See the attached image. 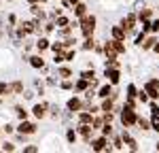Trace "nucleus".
<instances>
[{
	"instance_id": "1",
	"label": "nucleus",
	"mask_w": 159,
	"mask_h": 153,
	"mask_svg": "<svg viewBox=\"0 0 159 153\" xmlns=\"http://www.w3.org/2000/svg\"><path fill=\"white\" fill-rule=\"evenodd\" d=\"M81 30H83V36H91L93 30H96V17L93 15L81 17Z\"/></svg>"
},
{
	"instance_id": "2",
	"label": "nucleus",
	"mask_w": 159,
	"mask_h": 153,
	"mask_svg": "<svg viewBox=\"0 0 159 153\" xmlns=\"http://www.w3.org/2000/svg\"><path fill=\"white\" fill-rule=\"evenodd\" d=\"M121 121H123V126H125V128H127V126H134L136 121H138V117H136L134 109L123 106V109H121Z\"/></svg>"
},
{
	"instance_id": "3",
	"label": "nucleus",
	"mask_w": 159,
	"mask_h": 153,
	"mask_svg": "<svg viewBox=\"0 0 159 153\" xmlns=\"http://www.w3.org/2000/svg\"><path fill=\"white\" fill-rule=\"evenodd\" d=\"M91 149H93V151H110V147H108V140H106V136L102 134L100 138L91 140Z\"/></svg>"
},
{
	"instance_id": "4",
	"label": "nucleus",
	"mask_w": 159,
	"mask_h": 153,
	"mask_svg": "<svg viewBox=\"0 0 159 153\" xmlns=\"http://www.w3.org/2000/svg\"><path fill=\"white\" fill-rule=\"evenodd\" d=\"M134 24H136V15H134V13L125 15V17L121 19V28L127 32V34H132V32H134Z\"/></svg>"
},
{
	"instance_id": "5",
	"label": "nucleus",
	"mask_w": 159,
	"mask_h": 153,
	"mask_svg": "<svg viewBox=\"0 0 159 153\" xmlns=\"http://www.w3.org/2000/svg\"><path fill=\"white\" fill-rule=\"evenodd\" d=\"M19 132H21V134H34V132H36V126H34V123H28V121H21V123H19Z\"/></svg>"
},
{
	"instance_id": "6",
	"label": "nucleus",
	"mask_w": 159,
	"mask_h": 153,
	"mask_svg": "<svg viewBox=\"0 0 159 153\" xmlns=\"http://www.w3.org/2000/svg\"><path fill=\"white\" fill-rule=\"evenodd\" d=\"M106 76H108V81L112 85H117V83H119V76H121L119 75V68H110V70L106 68Z\"/></svg>"
},
{
	"instance_id": "7",
	"label": "nucleus",
	"mask_w": 159,
	"mask_h": 153,
	"mask_svg": "<svg viewBox=\"0 0 159 153\" xmlns=\"http://www.w3.org/2000/svg\"><path fill=\"white\" fill-rule=\"evenodd\" d=\"M123 142H125V145H127V147H129V149H132V151H138V145H136V140L132 138V136H129V134H127V132H123Z\"/></svg>"
},
{
	"instance_id": "8",
	"label": "nucleus",
	"mask_w": 159,
	"mask_h": 153,
	"mask_svg": "<svg viewBox=\"0 0 159 153\" xmlns=\"http://www.w3.org/2000/svg\"><path fill=\"white\" fill-rule=\"evenodd\" d=\"M125 30H123L121 26H112V38H117V40H125Z\"/></svg>"
},
{
	"instance_id": "9",
	"label": "nucleus",
	"mask_w": 159,
	"mask_h": 153,
	"mask_svg": "<svg viewBox=\"0 0 159 153\" xmlns=\"http://www.w3.org/2000/svg\"><path fill=\"white\" fill-rule=\"evenodd\" d=\"M74 15H76V17H85L87 15V4L76 2V4H74Z\"/></svg>"
},
{
	"instance_id": "10",
	"label": "nucleus",
	"mask_w": 159,
	"mask_h": 153,
	"mask_svg": "<svg viewBox=\"0 0 159 153\" xmlns=\"http://www.w3.org/2000/svg\"><path fill=\"white\" fill-rule=\"evenodd\" d=\"M45 115H47V106H45V104H36V106H34V117L43 119Z\"/></svg>"
},
{
	"instance_id": "11",
	"label": "nucleus",
	"mask_w": 159,
	"mask_h": 153,
	"mask_svg": "<svg viewBox=\"0 0 159 153\" xmlns=\"http://www.w3.org/2000/svg\"><path fill=\"white\" fill-rule=\"evenodd\" d=\"M112 102H115V100H112L110 96H108V98H104V102H102V111H104V113H108V111L115 109V104H112Z\"/></svg>"
},
{
	"instance_id": "12",
	"label": "nucleus",
	"mask_w": 159,
	"mask_h": 153,
	"mask_svg": "<svg viewBox=\"0 0 159 153\" xmlns=\"http://www.w3.org/2000/svg\"><path fill=\"white\" fill-rule=\"evenodd\" d=\"M68 109H70V111H79V109H81V100H79V98H70V100H68Z\"/></svg>"
},
{
	"instance_id": "13",
	"label": "nucleus",
	"mask_w": 159,
	"mask_h": 153,
	"mask_svg": "<svg viewBox=\"0 0 159 153\" xmlns=\"http://www.w3.org/2000/svg\"><path fill=\"white\" fill-rule=\"evenodd\" d=\"M30 64H32L34 68H43V66H45L43 58H38V55H32V58H30Z\"/></svg>"
},
{
	"instance_id": "14",
	"label": "nucleus",
	"mask_w": 159,
	"mask_h": 153,
	"mask_svg": "<svg viewBox=\"0 0 159 153\" xmlns=\"http://www.w3.org/2000/svg\"><path fill=\"white\" fill-rule=\"evenodd\" d=\"M91 115H93V113H81V115H79V121H81V123H91V121H93Z\"/></svg>"
},
{
	"instance_id": "15",
	"label": "nucleus",
	"mask_w": 159,
	"mask_h": 153,
	"mask_svg": "<svg viewBox=\"0 0 159 153\" xmlns=\"http://www.w3.org/2000/svg\"><path fill=\"white\" fill-rule=\"evenodd\" d=\"M110 94H112V87H110V85H104V87L100 89V94H98V96H100V98H108Z\"/></svg>"
},
{
	"instance_id": "16",
	"label": "nucleus",
	"mask_w": 159,
	"mask_h": 153,
	"mask_svg": "<svg viewBox=\"0 0 159 153\" xmlns=\"http://www.w3.org/2000/svg\"><path fill=\"white\" fill-rule=\"evenodd\" d=\"M96 43H93V36H85V43H83V49H93Z\"/></svg>"
},
{
	"instance_id": "17",
	"label": "nucleus",
	"mask_w": 159,
	"mask_h": 153,
	"mask_svg": "<svg viewBox=\"0 0 159 153\" xmlns=\"http://www.w3.org/2000/svg\"><path fill=\"white\" fill-rule=\"evenodd\" d=\"M76 89H79V91H85V89H89V81H87V79H81V81L76 83Z\"/></svg>"
},
{
	"instance_id": "18",
	"label": "nucleus",
	"mask_w": 159,
	"mask_h": 153,
	"mask_svg": "<svg viewBox=\"0 0 159 153\" xmlns=\"http://www.w3.org/2000/svg\"><path fill=\"white\" fill-rule=\"evenodd\" d=\"M36 47H38V51H45L47 47H51V45H49V40H47V38H40V40L36 43Z\"/></svg>"
},
{
	"instance_id": "19",
	"label": "nucleus",
	"mask_w": 159,
	"mask_h": 153,
	"mask_svg": "<svg viewBox=\"0 0 159 153\" xmlns=\"http://www.w3.org/2000/svg\"><path fill=\"white\" fill-rule=\"evenodd\" d=\"M11 91H15V94H21L24 91V85H21V81H15L11 85Z\"/></svg>"
},
{
	"instance_id": "20",
	"label": "nucleus",
	"mask_w": 159,
	"mask_h": 153,
	"mask_svg": "<svg viewBox=\"0 0 159 153\" xmlns=\"http://www.w3.org/2000/svg\"><path fill=\"white\" fill-rule=\"evenodd\" d=\"M15 113H17V117H19L21 121L28 117V111H25V109H21V106H15Z\"/></svg>"
},
{
	"instance_id": "21",
	"label": "nucleus",
	"mask_w": 159,
	"mask_h": 153,
	"mask_svg": "<svg viewBox=\"0 0 159 153\" xmlns=\"http://www.w3.org/2000/svg\"><path fill=\"white\" fill-rule=\"evenodd\" d=\"M91 126H93V130H102V126H104V117L93 119V121H91Z\"/></svg>"
},
{
	"instance_id": "22",
	"label": "nucleus",
	"mask_w": 159,
	"mask_h": 153,
	"mask_svg": "<svg viewBox=\"0 0 159 153\" xmlns=\"http://www.w3.org/2000/svg\"><path fill=\"white\" fill-rule=\"evenodd\" d=\"M32 13H34V15H36V17H40V19H43V17H45V11H43V9H40V7H38V4H32Z\"/></svg>"
},
{
	"instance_id": "23",
	"label": "nucleus",
	"mask_w": 159,
	"mask_h": 153,
	"mask_svg": "<svg viewBox=\"0 0 159 153\" xmlns=\"http://www.w3.org/2000/svg\"><path fill=\"white\" fill-rule=\"evenodd\" d=\"M7 94H11V85L0 83V98H2V96H7Z\"/></svg>"
},
{
	"instance_id": "24",
	"label": "nucleus",
	"mask_w": 159,
	"mask_h": 153,
	"mask_svg": "<svg viewBox=\"0 0 159 153\" xmlns=\"http://www.w3.org/2000/svg\"><path fill=\"white\" fill-rule=\"evenodd\" d=\"M151 47H155V38H144V43H142V49H151Z\"/></svg>"
},
{
	"instance_id": "25",
	"label": "nucleus",
	"mask_w": 159,
	"mask_h": 153,
	"mask_svg": "<svg viewBox=\"0 0 159 153\" xmlns=\"http://www.w3.org/2000/svg\"><path fill=\"white\" fill-rule=\"evenodd\" d=\"M136 123H138V126H140V130H151V123H148L147 119H142V117H140V119H138V121H136Z\"/></svg>"
},
{
	"instance_id": "26",
	"label": "nucleus",
	"mask_w": 159,
	"mask_h": 153,
	"mask_svg": "<svg viewBox=\"0 0 159 153\" xmlns=\"http://www.w3.org/2000/svg\"><path fill=\"white\" fill-rule=\"evenodd\" d=\"M66 138H68V142H74V140H76V132H74V130H68V132H66Z\"/></svg>"
},
{
	"instance_id": "27",
	"label": "nucleus",
	"mask_w": 159,
	"mask_h": 153,
	"mask_svg": "<svg viewBox=\"0 0 159 153\" xmlns=\"http://www.w3.org/2000/svg\"><path fill=\"white\" fill-rule=\"evenodd\" d=\"M0 149H4V151H15V145H13V142H4V145H0Z\"/></svg>"
},
{
	"instance_id": "28",
	"label": "nucleus",
	"mask_w": 159,
	"mask_h": 153,
	"mask_svg": "<svg viewBox=\"0 0 159 153\" xmlns=\"http://www.w3.org/2000/svg\"><path fill=\"white\" fill-rule=\"evenodd\" d=\"M140 19H151V9H144V11H140Z\"/></svg>"
},
{
	"instance_id": "29",
	"label": "nucleus",
	"mask_w": 159,
	"mask_h": 153,
	"mask_svg": "<svg viewBox=\"0 0 159 153\" xmlns=\"http://www.w3.org/2000/svg\"><path fill=\"white\" fill-rule=\"evenodd\" d=\"M81 76H83V79H87V81H91V79H93L96 75H93V70H85V72H83Z\"/></svg>"
},
{
	"instance_id": "30",
	"label": "nucleus",
	"mask_w": 159,
	"mask_h": 153,
	"mask_svg": "<svg viewBox=\"0 0 159 153\" xmlns=\"http://www.w3.org/2000/svg\"><path fill=\"white\" fill-rule=\"evenodd\" d=\"M64 60H66V62H72L74 60V51H66V53H64Z\"/></svg>"
},
{
	"instance_id": "31",
	"label": "nucleus",
	"mask_w": 159,
	"mask_h": 153,
	"mask_svg": "<svg viewBox=\"0 0 159 153\" xmlns=\"http://www.w3.org/2000/svg\"><path fill=\"white\" fill-rule=\"evenodd\" d=\"M57 26H60V28H68V19H66V17H60V19H57Z\"/></svg>"
},
{
	"instance_id": "32",
	"label": "nucleus",
	"mask_w": 159,
	"mask_h": 153,
	"mask_svg": "<svg viewBox=\"0 0 159 153\" xmlns=\"http://www.w3.org/2000/svg\"><path fill=\"white\" fill-rule=\"evenodd\" d=\"M153 130L159 132V115H153Z\"/></svg>"
},
{
	"instance_id": "33",
	"label": "nucleus",
	"mask_w": 159,
	"mask_h": 153,
	"mask_svg": "<svg viewBox=\"0 0 159 153\" xmlns=\"http://www.w3.org/2000/svg\"><path fill=\"white\" fill-rule=\"evenodd\" d=\"M134 96H136V87L129 85V87H127V98H134Z\"/></svg>"
},
{
	"instance_id": "34",
	"label": "nucleus",
	"mask_w": 159,
	"mask_h": 153,
	"mask_svg": "<svg viewBox=\"0 0 159 153\" xmlns=\"http://www.w3.org/2000/svg\"><path fill=\"white\" fill-rule=\"evenodd\" d=\"M112 145H115V149H123V138H115Z\"/></svg>"
},
{
	"instance_id": "35",
	"label": "nucleus",
	"mask_w": 159,
	"mask_h": 153,
	"mask_svg": "<svg viewBox=\"0 0 159 153\" xmlns=\"http://www.w3.org/2000/svg\"><path fill=\"white\" fill-rule=\"evenodd\" d=\"M151 113H153V115H159V106L155 104V102H151Z\"/></svg>"
},
{
	"instance_id": "36",
	"label": "nucleus",
	"mask_w": 159,
	"mask_h": 153,
	"mask_svg": "<svg viewBox=\"0 0 159 153\" xmlns=\"http://www.w3.org/2000/svg\"><path fill=\"white\" fill-rule=\"evenodd\" d=\"M138 96H140V102H148V94L147 91H140Z\"/></svg>"
},
{
	"instance_id": "37",
	"label": "nucleus",
	"mask_w": 159,
	"mask_h": 153,
	"mask_svg": "<svg viewBox=\"0 0 159 153\" xmlns=\"http://www.w3.org/2000/svg\"><path fill=\"white\" fill-rule=\"evenodd\" d=\"M24 151H25V153H36V151H38V147H34V145H30V147H25Z\"/></svg>"
},
{
	"instance_id": "38",
	"label": "nucleus",
	"mask_w": 159,
	"mask_h": 153,
	"mask_svg": "<svg viewBox=\"0 0 159 153\" xmlns=\"http://www.w3.org/2000/svg\"><path fill=\"white\" fill-rule=\"evenodd\" d=\"M159 30V19L157 21H153V24H151V32H157Z\"/></svg>"
},
{
	"instance_id": "39",
	"label": "nucleus",
	"mask_w": 159,
	"mask_h": 153,
	"mask_svg": "<svg viewBox=\"0 0 159 153\" xmlns=\"http://www.w3.org/2000/svg\"><path fill=\"white\" fill-rule=\"evenodd\" d=\"M60 75L61 76H70V70H68V68H60Z\"/></svg>"
},
{
	"instance_id": "40",
	"label": "nucleus",
	"mask_w": 159,
	"mask_h": 153,
	"mask_svg": "<svg viewBox=\"0 0 159 153\" xmlns=\"http://www.w3.org/2000/svg\"><path fill=\"white\" fill-rule=\"evenodd\" d=\"M61 87H64V89H70V87H72V83H70V81H64V83H61Z\"/></svg>"
},
{
	"instance_id": "41",
	"label": "nucleus",
	"mask_w": 159,
	"mask_h": 153,
	"mask_svg": "<svg viewBox=\"0 0 159 153\" xmlns=\"http://www.w3.org/2000/svg\"><path fill=\"white\" fill-rule=\"evenodd\" d=\"M45 30H47V32H51V30H53V24H51V21H49V24H45Z\"/></svg>"
},
{
	"instance_id": "42",
	"label": "nucleus",
	"mask_w": 159,
	"mask_h": 153,
	"mask_svg": "<svg viewBox=\"0 0 159 153\" xmlns=\"http://www.w3.org/2000/svg\"><path fill=\"white\" fill-rule=\"evenodd\" d=\"M76 2H81V0H70V4H76Z\"/></svg>"
},
{
	"instance_id": "43",
	"label": "nucleus",
	"mask_w": 159,
	"mask_h": 153,
	"mask_svg": "<svg viewBox=\"0 0 159 153\" xmlns=\"http://www.w3.org/2000/svg\"><path fill=\"white\" fill-rule=\"evenodd\" d=\"M155 51H157V53H159V43H157V45H155Z\"/></svg>"
},
{
	"instance_id": "44",
	"label": "nucleus",
	"mask_w": 159,
	"mask_h": 153,
	"mask_svg": "<svg viewBox=\"0 0 159 153\" xmlns=\"http://www.w3.org/2000/svg\"><path fill=\"white\" fill-rule=\"evenodd\" d=\"M28 2H32V4H36V2H38V0H28Z\"/></svg>"
},
{
	"instance_id": "45",
	"label": "nucleus",
	"mask_w": 159,
	"mask_h": 153,
	"mask_svg": "<svg viewBox=\"0 0 159 153\" xmlns=\"http://www.w3.org/2000/svg\"><path fill=\"white\" fill-rule=\"evenodd\" d=\"M155 149H157V151H159V142H157V147H155Z\"/></svg>"
}]
</instances>
